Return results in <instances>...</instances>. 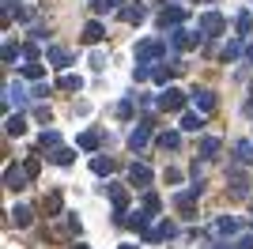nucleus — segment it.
<instances>
[{"label": "nucleus", "instance_id": "9d476101", "mask_svg": "<svg viewBox=\"0 0 253 249\" xmlns=\"http://www.w3.org/2000/svg\"><path fill=\"white\" fill-rule=\"evenodd\" d=\"M148 136H151V121L136 124V128H132V132H128V147H132V151H140V147L148 144Z\"/></svg>", "mask_w": 253, "mask_h": 249}, {"label": "nucleus", "instance_id": "20e7f679", "mask_svg": "<svg viewBox=\"0 0 253 249\" xmlns=\"http://www.w3.org/2000/svg\"><path fill=\"white\" fill-rule=\"evenodd\" d=\"M181 106H185V94L178 87H167V91L159 94V110H167V114H178Z\"/></svg>", "mask_w": 253, "mask_h": 249}, {"label": "nucleus", "instance_id": "c85d7f7f", "mask_svg": "<svg viewBox=\"0 0 253 249\" xmlns=\"http://www.w3.org/2000/svg\"><path fill=\"white\" fill-rule=\"evenodd\" d=\"M61 193H49V197H45V215H61Z\"/></svg>", "mask_w": 253, "mask_h": 249}, {"label": "nucleus", "instance_id": "39448f33", "mask_svg": "<svg viewBox=\"0 0 253 249\" xmlns=\"http://www.w3.org/2000/svg\"><path fill=\"white\" fill-rule=\"evenodd\" d=\"M170 42H174V49H193V45H201V31L193 34V31H185V27H174V31H170Z\"/></svg>", "mask_w": 253, "mask_h": 249}, {"label": "nucleus", "instance_id": "2f4dec72", "mask_svg": "<svg viewBox=\"0 0 253 249\" xmlns=\"http://www.w3.org/2000/svg\"><path fill=\"white\" fill-rule=\"evenodd\" d=\"M238 57H242V45H238V42H227V45H223V61H238Z\"/></svg>", "mask_w": 253, "mask_h": 249}, {"label": "nucleus", "instance_id": "49530a36", "mask_svg": "<svg viewBox=\"0 0 253 249\" xmlns=\"http://www.w3.org/2000/svg\"><path fill=\"white\" fill-rule=\"evenodd\" d=\"M250 102H253V87H250Z\"/></svg>", "mask_w": 253, "mask_h": 249}, {"label": "nucleus", "instance_id": "1a4fd4ad", "mask_svg": "<svg viewBox=\"0 0 253 249\" xmlns=\"http://www.w3.org/2000/svg\"><path fill=\"white\" fill-rule=\"evenodd\" d=\"M128 181H132V185L136 189H144V185H151V170L144 163H132L128 166Z\"/></svg>", "mask_w": 253, "mask_h": 249}, {"label": "nucleus", "instance_id": "79ce46f5", "mask_svg": "<svg viewBox=\"0 0 253 249\" xmlns=\"http://www.w3.org/2000/svg\"><path fill=\"white\" fill-rule=\"evenodd\" d=\"M45 94H49V87H45V83H38V87H34V91H31V98H38V102H42Z\"/></svg>", "mask_w": 253, "mask_h": 249}, {"label": "nucleus", "instance_id": "58836bf2", "mask_svg": "<svg viewBox=\"0 0 253 249\" xmlns=\"http://www.w3.org/2000/svg\"><path fill=\"white\" fill-rule=\"evenodd\" d=\"M23 57H27V61H38V42H31V45H23Z\"/></svg>", "mask_w": 253, "mask_h": 249}, {"label": "nucleus", "instance_id": "b1692460", "mask_svg": "<svg viewBox=\"0 0 253 249\" xmlns=\"http://www.w3.org/2000/svg\"><path fill=\"white\" fill-rule=\"evenodd\" d=\"M215 234H234V230H238V219H231V215H223V219H215Z\"/></svg>", "mask_w": 253, "mask_h": 249}, {"label": "nucleus", "instance_id": "bb28decb", "mask_svg": "<svg viewBox=\"0 0 253 249\" xmlns=\"http://www.w3.org/2000/svg\"><path fill=\"white\" fill-rule=\"evenodd\" d=\"M49 159H53L57 166H68V163L76 159V151H72V147H57V151H49Z\"/></svg>", "mask_w": 253, "mask_h": 249}, {"label": "nucleus", "instance_id": "c756f323", "mask_svg": "<svg viewBox=\"0 0 253 249\" xmlns=\"http://www.w3.org/2000/svg\"><path fill=\"white\" fill-rule=\"evenodd\" d=\"M91 170H95V174H114L117 163H114V159H95V163H91Z\"/></svg>", "mask_w": 253, "mask_h": 249}, {"label": "nucleus", "instance_id": "f257e3e1", "mask_svg": "<svg viewBox=\"0 0 253 249\" xmlns=\"http://www.w3.org/2000/svg\"><path fill=\"white\" fill-rule=\"evenodd\" d=\"M197 31H201L204 38H219V34L227 31V19H223L219 11H204L201 19H197Z\"/></svg>", "mask_w": 253, "mask_h": 249}, {"label": "nucleus", "instance_id": "c9c22d12", "mask_svg": "<svg viewBox=\"0 0 253 249\" xmlns=\"http://www.w3.org/2000/svg\"><path fill=\"white\" fill-rule=\"evenodd\" d=\"M23 170H27V177H38V170H42V163H38V159H27V163H23Z\"/></svg>", "mask_w": 253, "mask_h": 249}, {"label": "nucleus", "instance_id": "4468645a", "mask_svg": "<svg viewBox=\"0 0 253 249\" xmlns=\"http://www.w3.org/2000/svg\"><path fill=\"white\" fill-rule=\"evenodd\" d=\"M102 38H106V27H102L98 19H91V23L84 27V42H87V45H95V42H102Z\"/></svg>", "mask_w": 253, "mask_h": 249}, {"label": "nucleus", "instance_id": "412c9836", "mask_svg": "<svg viewBox=\"0 0 253 249\" xmlns=\"http://www.w3.org/2000/svg\"><path fill=\"white\" fill-rule=\"evenodd\" d=\"M57 87H61V91H84V80L72 76V72H64L61 80H57Z\"/></svg>", "mask_w": 253, "mask_h": 249}, {"label": "nucleus", "instance_id": "2eb2a0df", "mask_svg": "<svg viewBox=\"0 0 253 249\" xmlns=\"http://www.w3.org/2000/svg\"><path fill=\"white\" fill-rule=\"evenodd\" d=\"M121 19H125V23H144V19H148V8L136 0V4H128V8L121 11Z\"/></svg>", "mask_w": 253, "mask_h": 249}, {"label": "nucleus", "instance_id": "0eeeda50", "mask_svg": "<svg viewBox=\"0 0 253 249\" xmlns=\"http://www.w3.org/2000/svg\"><path fill=\"white\" fill-rule=\"evenodd\" d=\"M31 102V94L23 91V83H8L4 87V106H27Z\"/></svg>", "mask_w": 253, "mask_h": 249}, {"label": "nucleus", "instance_id": "f3484780", "mask_svg": "<svg viewBox=\"0 0 253 249\" xmlns=\"http://www.w3.org/2000/svg\"><path fill=\"white\" fill-rule=\"evenodd\" d=\"M98 144H102L98 132H80L76 136V147H84V151H98Z\"/></svg>", "mask_w": 253, "mask_h": 249}, {"label": "nucleus", "instance_id": "a18cd8bd", "mask_svg": "<svg viewBox=\"0 0 253 249\" xmlns=\"http://www.w3.org/2000/svg\"><path fill=\"white\" fill-rule=\"evenodd\" d=\"M121 249H140V246H121Z\"/></svg>", "mask_w": 253, "mask_h": 249}, {"label": "nucleus", "instance_id": "f03ea898", "mask_svg": "<svg viewBox=\"0 0 253 249\" xmlns=\"http://www.w3.org/2000/svg\"><path fill=\"white\" fill-rule=\"evenodd\" d=\"M159 57H167V42H159V38L136 42V61H140V64H148V61H159Z\"/></svg>", "mask_w": 253, "mask_h": 249}, {"label": "nucleus", "instance_id": "e433bc0d", "mask_svg": "<svg viewBox=\"0 0 253 249\" xmlns=\"http://www.w3.org/2000/svg\"><path fill=\"white\" fill-rule=\"evenodd\" d=\"M34 117H38V121H49V106H45V102H38V106H34Z\"/></svg>", "mask_w": 253, "mask_h": 249}, {"label": "nucleus", "instance_id": "a878e982", "mask_svg": "<svg viewBox=\"0 0 253 249\" xmlns=\"http://www.w3.org/2000/svg\"><path fill=\"white\" fill-rule=\"evenodd\" d=\"M201 155L204 159H215V155H219V140H215V136H204V140H201Z\"/></svg>", "mask_w": 253, "mask_h": 249}, {"label": "nucleus", "instance_id": "9b49d317", "mask_svg": "<svg viewBox=\"0 0 253 249\" xmlns=\"http://www.w3.org/2000/svg\"><path fill=\"white\" fill-rule=\"evenodd\" d=\"M106 197L114 200L117 211H125V208H128V189L125 185H106Z\"/></svg>", "mask_w": 253, "mask_h": 249}, {"label": "nucleus", "instance_id": "5701e85b", "mask_svg": "<svg viewBox=\"0 0 253 249\" xmlns=\"http://www.w3.org/2000/svg\"><path fill=\"white\" fill-rule=\"evenodd\" d=\"M159 147H163V151H178L181 147V132H163L159 136Z\"/></svg>", "mask_w": 253, "mask_h": 249}, {"label": "nucleus", "instance_id": "f704fd0d", "mask_svg": "<svg viewBox=\"0 0 253 249\" xmlns=\"http://www.w3.org/2000/svg\"><path fill=\"white\" fill-rule=\"evenodd\" d=\"M151 72H155V68H148V64H136V72H132V80H136V83H144V80H151Z\"/></svg>", "mask_w": 253, "mask_h": 249}, {"label": "nucleus", "instance_id": "423d86ee", "mask_svg": "<svg viewBox=\"0 0 253 249\" xmlns=\"http://www.w3.org/2000/svg\"><path fill=\"white\" fill-rule=\"evenodd\" d=\"M4 189H11V193L27 189V170H19V166H8V170H4Z\"/></svg>", "mask_w": 253, "mask_h": 249}, {"label": "nucleus", "instance_id": "f8f14e48", "mask_svg": "<svg viewBox=\"0 0 253 249\" xmlns=\"http://www.w3.org/2000/svg\"><path fill=\"white\" fill-rule=\"evenodd\" d=\"M181 19H185V8H163V15H159V27L167 31V27H178Z\"/></svg>", "mask_w": 253, "mask_h": 249}, {"label": "nucleus", "instance_id": "aec40b11", "mask_svg": "<svg viewBox=\"0 0 253 249\" xmlns=\"http://www.w3.org/2000/svg\"><path fill=\"white\" fill-rule=\"evenodd\" d=\"M8 215H11V223H15V227H31V208L15 204V208L8 211Z\"/></svg>", "mask_w": 253, "mask_h": 249}, {"label": "nucleus", "instance_id": "7ed1b4c3", "mask_svg": "<svg viewBox=\"0 0 253 249\" xmlns=\"http://www.w3.org/2000/svg\"><path fill=\"white\" fill-rule=\"evenodd\" d=\"M197 197H201V185H193L189 193H178V197H174V208L181 211V219H197Z\"/></svg>", "mask_w": 253, "mask_h": 249}, {"label": "nucleus", "instance_id": "ea45409f", "mask_svg": "<svg viewBox=\"0 0 253 249\" xmlns=\"http://www.w3.org/2000/svg\"><path fill=\"white\" fill-rule=\"evenodd\" d=\"M117 4H125V0H98L95 11H110V8H117Z\"/></svg>", "mask_w": 253, "mask_h": 249}, {"label": "nucleus", "instance_id": "4c0bfd02", "mask_svg": "<svg viewBox=\"0 0 253 249\" xmlns=\"http://www.w3.org/2000/svg\"><path fill=\"white\" fill-rule=\"evenodd\" d=\"M117 117H121V121H128V117H132V102H128V98L117 106Z\"/></svg>", "mask_w": 253, "mask_h": 249}, {"label": "nucleus", "instance_id": "393cba45", "mask_svg": "<svg viewBox=\"0 0 253 249\" xmlns=\"http://www.w3.org/2000/svg\"><path fill=\"white\" fill-rule=\"evenodd\" d=\"M49 61H53V64H57V68H64V64L72 61V53L64 49V45H53V49H49Z\"/></svg>", "mask_w": 253, "mask_h": 249}, {"label": "nucleus", "instance_id": "c03bdc74", "mask_svg": "<svg viewBox=\"0 0 253 249\" xmlns=\"http://www.w3.org/2000/svg\"><path fill=\"white\" fill-rule=\"evenodd\" d=\"M72 249H91V246H84V242H76V246H72Z\"/></svg>", "mask_w": 253, "mask_h": 249}, {"label": "nucleus", "instance_id": "a211bd4d", "mask_svg": "<svg viewBox=\"0 0 253 249\" xmlns=\"http://www.w3.org/2000/svg\"><path fill=\"white\" fill-rule=\"evenodd\" d=\"M234 27H238V38H250V34H253V11H238Z\"/></svg>", "mask_w": 253, "mask_h": 249}, {"label": "nucleus", "instance_id": "72a5a7b5", "mask_svg": "<svg viewBox=\"0 0 253 249\" xmlns=\"http://www.w3.org/2000/svg\"><path fill=\"white\" fill-rule=\"evenodd\" d=\"M19 45H15V42H4V64H11V61H15V57H19Z\"/></svg>", "mask_w": 253, "mask_h": 249}, {"label": "nucleus", "instance_id": "a19ab883", "mask_svg": "<svg viewBox=\"0 0 253 249\" xmlns=\"http://www.w3.org/2000/svg\"><path fill=\"white\" fill-rule=\"evenodd\" d=\"M91 68H106V53H98V49L91 53Z\"/></svg>", "mask_w": 253, "mask_h": 249}, {"label": "nucleus", "instance_id": "473e14b6", "mask_svg": "<svg viewBox=\"0 0 253 249\" xmlns=\"http://www.w3.org/2000/svg\"><path fill=\"white\" fill-rule=\"evenodd\" d=\"M159 208H163V200H159L155 193H148V197H144V211H148V215H155Z\"/></svg>", "mask_w": 253, "mask_h": 249}, {"label": "nucleus", "instance_id": "37998d69", "mask_svg": "<svg viewBox=\"0 0 253 249\" xmlns=\"http://www.w3.org/2000/svg\"><path fill=\"white\" fill-rule=\"evenodd\" d=\"M234 249H253V234H246V238L234 242Z\"/></svg>", "mask_w": 253, "mask_h": 249}, {"label": "nucleus", "instance_id": "ddd939ff", "mask_svg": "<svg viewBox=\"0 0 253 249\" xmlns=\"http://www.w3.org/2000/svg\"><path fill=\"white\" fill-rule=\"evenodd\" d=\"M193 102H197V110L211 114V110H215V94H211L208 87H201V91H193Z\"/></svg>", "mask_w": 253, "mask_h": 249}, {"label": "nucleus", "instance_id": "cd10ccee", "mask_svg": "<svg viewBox=\"0 0 253 249\" xmlns=\"http://www.w3.org/2000/svg\"><path fill=\"white\" fill-rule=\"evenodd\" d=\"M234 159H238V163H253V144L250 140H242V144L234 147Z\"/></svg>", "mask_w": 253, "mask_h": 249}, {"label": "nucleus", "instance_id": "6e6552de", "mask_svg": "<svg viewBox=\"0 0 253 249\" xmlns=\"http://www.w3.org/2000/svg\"><path fill=\"white\" fill-rule=\"evenodd\" d=\"M174 234H178V227L163 219V223H159L155 230H144V242H167V238H174Z\"/></svg>", "mask_w": 253, "mask_h": 249}, {"label": "nucleus", "instance_id": "4be33fe9", "mask_svg": "<svg viewBox=\"0 0 253 249\" xmlns=\"http://www.w3.org/2000/svg\"><path fill=\"white\" fill-rule=\"evenodd\" d=\"M201 128H204L201 114H185V117H181V132H201Z\"/></svg>", "mask_w": 253, "mask_h": 249}, {"label": "nucleus", "instance_id": "7c9ffc66", "mask_svg": "<svg viewBox=\"0 0 253 249\" xmlns=\"http://www.w3.org/2000/svg\"><path fill=\"white\" fill-rule=\"evenodd\" d=\"M23 76H27V80H42L45 76V68L38 61H31V64H23Z\"/></svg>", "mask_w": 253, "mask_h": 249}, {"label": "nucleus", "instance_id": "6ab92c4d", "mask_svg": "<svg viewBox=\"0 0 253 249\" xmlns=\"http://www.w3.org/2000/svg\"><path fill=\"white\" fill-rule=\"evenodd\" d=\"M38 147H42V151H57V147H61V132H57V128L42 132V136H38Z\"/></svg>", "mask_w": 253, "mask_h": 249}, {"label": "nucleus", "instance_id": "dca6fc26", "mask_svg": "<svg viewBox=\"0 0 253 249\" xmlns=\"http://www.w3.org/2000/svg\"><path fill=\"white\" fill-rule=\"evenodd\" d=\"M4 132H8V136H23V132H27V117L8 114V121H4Z\"/></svg>", "mask_w": 253, "mask_h": 249}]
</instances>
